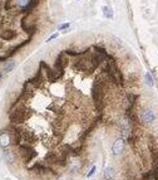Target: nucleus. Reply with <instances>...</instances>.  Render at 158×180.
Here are the masks:
<instances>
[{
  "mask_svg": "<svg viewBox=\"0 0 158 180\" xmlns=\"http://www.w3.org/2000/svg\"><path fill=\"white\" fill-rule=\"evenodd\" d=\"M19 25L21 30L28 35V38H33L38 32V25L34 22V13L23 15L19 22Z\"/></svg>",
  "mask_w": 158,
  "mask_h": 180,
  "instance_id": "f257e3e1",
  "label": "nucleus"
},
{
  "mask_svg": "<svg viewBox=\"0 0 158 180\" xmlns=\"http://www.w3.org/2000/svg\"><path fill=\"white\" fill-rule=\"evenodd\" d=\"M40 1H41V0H29V3L25 5V7L21 8V9H19V14H21V15H27V14H32V13H34L35 8L38 7Z\"/></svg>",
  "mask_w": 158,
  "mask_h": 180,
  "instance_id": "f03ea898",
  "label": "nucleus"
},
{
  "mask_svg": "<svg viewBox=\"0 0 158 180\" xmlns=\"http://www.w3.org/2000/svg\"><path fill=\"white\" fill-rule=\"evenodd\" d=\"M10 145H11V141H10L9 134L5 130H0V147L7 149Z\"/></svg>",
  "mask_w": 158,
  "mask_h": 180,
  "instance_id": "7ed1b4c3",
  "label": "nucleus"
},
{
  "mask_svg": "<svg viewBox=\"0 0 158 180\" xmlns=\"http://www.w3.org/2000/svg\"><path fill=\"white\" fill-rule=\"evenodd\" d=\"M124 150V139H118V140H115L114 144H113V146H112V152L113 155H118L120 154Z\"/></svg>",
  "mask_w": 158,
  "mask_h": 180,
  "instance_id": "20e7f679",
  "label": "nucleus"
},
{
  "mask_svg": "<svg viewBox=\"0 0 158 180\" xmlns=\"http://www.w3.org/2000/svg\"><path fill=\"white\" fill-rule=\"evenodd\" d=\"M141 118L143 120L144 122L151 123V122H153L154 120H156V113L152 111V110H144V111L141 113Z\"/></svg>",
  "mask_w": 158,
  "mask_h": 180,
  "instance_id": "39448f33",
  "label": "nucleus"
},
{
  "mask_svg": "<svg viewBox=\"0 0 158 180\" xmlns=\"http://www.w3.org/2000/svg\"><path fill=\"white\" fill-rule=\"evenodd\" d=\"M14 68H15V62L9 59V61H7L3 64V69L1 71H3V73H9V72H11Z\"/></svg>",
  "mask_w": 158,
  "mask_h": 180,
  "instance_id": "423d86ee",
  "label": "nucleus"
},
{
  "mask_svg": "<svg viewBox=\"0 0 158 180\" xmlns=\"http://www.w3.org/2000/svg\"><path fill=\"white\" fill-rule=\"evenodd\" d=\"M114 175H115V171H114L113 167H107L104 170V179L106 180H113Z\"/></svg>",
  "mask_w": 158,
  "mask_h": 180,
  "instance_id": "0eeeda50",
  "label": "nucleus"
},
{
  "mask_svg": "<svg viewBox=\"0 0 158 180\" xmlns=\"http://www.w3.org/2000/svg\"><path fill=\"white\" fill-rule=\"evenodd\" d=\"M103 14H104V16L107 18V19H113L114 18V13L111 7H104L103 8Z\"/></svg>",
  "mask_w": 158,
  "mask_h": 180,
  "instance_id": "6e6552de",
  "label": "nucleus"
},
{
  "mask_svg": "<svg viewBox=\"0 0 158 180\" xmlns=\"http://www.w3.org/2000/svg\"><path fill=\"white\" fill-rule=\"evenodd\" d=\"M145 83H147L149 87L153 86V78H152V76H151L149 72H147V73H145Z\"/></svg>",
  "mask_w": 158,
  "mask_h": 180,
  "instance_id": "1a4fd4ad",
  "label": "nucleus"
},
{
  "mask_svg": "<svg viewBox=\"0 0 158 180\" xmlns=\"http://www.w3.org/2000/svg\"><path fill=\"white\" fill-rule=\"evenodd\" d=\"M29 3V0H16V5L19 7V9H21V8H24L25 5Z\"/></svg>",
  "mask_w": 158,
  "mask_h": 180,
  "instance_id": "9d476101",
  "label": "nucleus"
},
{
  "mask_svg": "<svg viewBox=\"0 0 158 180\" xmlns=\"http://www.w3.org/2000/svg\"><path fill=\"white\" fill-rule=\"evenodd\" d=\"M70 24L69 23H64V24H60V25L58 27V30H64V29H69Z\"/></svg>",
  "mask_w": 158,
  "mask_h": 180,
  "instance_id": "9b49d317",
  "label": "nucleus"
},
{
  "mask_svg": "<svg viewBox=\"0 0 158 180\" xmlns=\"http://www.w3.org/2000/svg\"><path fill=\"white\" fill-rule=\"evenodd\" d=\"M95 170H97V167H95V166H92V169H90V171H88V173H87V178H92V176L94 175Z\"/></svg>",
  "mask_w": 158,
  "mask_h": 180,
  "instance_id": "f8f14e48",
  "label": "nucleus"
},
{
  "mask_svg": "<svg viewBox=\"0 0 158 180\" xmlns=\"http://www.w3.org/2000/svg\"><path fill=\"white\" fill-rule=\"evenodd\" d=\"M59 37V33H54V34H52L49 38H48V40L47 42H52L53 39H55V38H58Z\"/></svg>",
  "mask_w": 158,
  "mask_h": 180,
  "instance_id": "ddd939ff",
  "label": "nucleus"
},
{
  "mask_svg": "<svg viewBox=\"0 0 158 180\" xmlns=\"http://www.w3.org/2000/svg\"><path fill=\"white\" fill-rule=\"evenodd\" d=\"M1 80H3V71L0 69V82H1Z\"/></svg>",
  "mask_w": 158,
  "mask_h": 180,
  "instance_id": "4468645a",
  "label": "nucleus"
}]
</instances>
